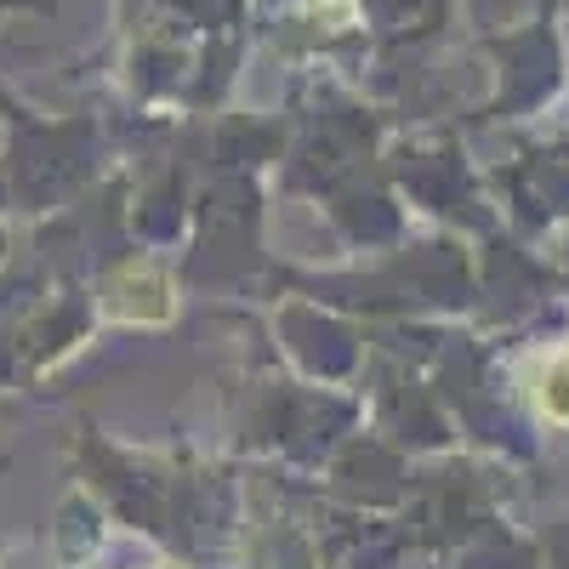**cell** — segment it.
Returning a JSON list of instances; mask_svg holds the SVG:
<instances>
[{"label": "cell", "instance_id": "obj_1", "mask_svg": "<svg viewBox=\"0 0 569 569\" xmlns=\"http://www.w3.org/2000/svg\"><path fill=\"white\" fill-rule=\"evenodd\" d=\"M541 410H547V416H558V421H569V359L547 370V388H541Z\"/></svg>", "mask_w": 569, "mask_h": 569}]
</instances>
